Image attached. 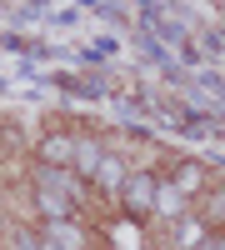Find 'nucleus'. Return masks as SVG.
Instances as JSON below:
<instances>
[{
	"mask_svg": "<svg viewBox=\"0 0 225 250\" xmlns=\"http://www.w3.org/2000/svg\"><path fill=\"white\" fill-rule=\"evenodd\" d=\"M155 170L150 165H140V170H125V180H120V205H125V215H135V220H145L150 215V200H155Z\"/></svg>",
	"mask_w": 225,
	"mask_h": 250,
	"instance_id": "obj_1",
	"label": "nucleus"
},
{
	"mask_svg": "<svg viewBox=\"0 0 225 250\" xmlns=\"http://www.w3.org/2000/svg\"><path fill=\"white\" fill-rule=\"evenodd\" d=\"M70 155H75V135L70 130H45L35 145V160L50 165V170H70Z\"/></svg>",
	"mask_w": 225,
	"mask_h": 250,
	"instance_id": "obj_2",
	"label": "nucleus"
},
{
	"mask_svg": "<svg viewBox=\"0 0 225 250\" xmlns=\"http://www.w3.org/2000/svg\"><path fill=\"white\" fill-rule=\"evenodd\" d=\"M40 190L70 200V210H80V205H85V185H80L75 170H50V165H40Z\"/></svg>",
	"mask_w": 225,
	"mask_h": 250,
	"instance_id": "obj_3",
	"label": "nucleus"
},
{
	"mask_svg": "<svg viewBox=\"0 0 225 250\" xmlns=\"http://www.w3.org/2000/svg\"><path fill=\"white\" fill-rule=\"evenodd\" d=\"M210 180H215V175H210V165H200V160H180V165H175V175H170V185H175L185 200H195Z\"/></svg>",
	"mask_w": 225,
	"mask_h": 250,
	"instance_id": "obj_4",
	"label": "nucleus"
},
{
	"mask_svg": "<svg viewBox=\"0 0 225 250\" xmlns=\"http://www.w3.org/2000/svg\"><path fill=\"white\" fill-rule=\"evenodd\" d=\"M40 235H45L50 245H65V250H85V230H80V225H70L65 215H45V220H40Z\"/></svg>",
	"mask_w": 225,
	"mask_h": 250,
	"instance_id": "obj_5",
	"label": "nucleus"
},
{
	"mask_svg": "<svg viewBox=\"0 0 225 250\" xmlns=\"http://www.w3.org/2000/svg\"><path fill=\"white\" fill-rule=\"evenodd\" d=\"M185 195L175 190L170 180H155V200H150V215H160V220H175V215H185Z\"/></svg>",
	"mask_w": 225,
	"mask_h": 250,
	"instance_id": "obj_6",
	"label": "nucleus"
},
{
	"mask_svg": "<svg viewBox=\"0 0 225 250\" xmlns=\"http://www.w3.org/2000/svg\"><path fill=\"white\" fill-rule=\"evenodd\" d=\"M170 225H175V250H195L200 240H205V235H210V225H205V220H200L195 210H185V215H175Z\"/></svg>",
	"mask_w": 225,
	"mask_h": 250,
	"instance_id": "obj_7",
	"label": "nucleus"
},
{
	"mask_svg": "<svg viewBox=\"0 0 225 250\" xmlns=\"http://www.w3.org/2000/svg\"><path fill=\"white\" fill-rule=\"evenodd\" d=\"M190 210L205 220L210 230H220V220H225V200H220V185H215V180L205 185V190H200V200H190Z\"/></svg>",
	"mask_w": 225,
	"mask_h": 250,
	"instance_id": "obj_8",
	"label": "nucleus"
},
{
	"mask_svg": "<svg viewBox=\"0 0 225 250\" xmlns=\"http://www.w3.org/2000/svg\"><path fill=\"white\" fill-rule=\"evenodd\" d=\"M100 155H105V145H100V140H75L70 170H75L80 180H90V175H95V165H100Z\"/></svg>",
	"mask_w": 225,
	"mask_h": 250,
	"instance_id": "obj_9",
	"label": "nucleus"
},
{
	"mask_svg": "<svg viewBox=\"0 0 225 250\" xmlns=\"http://www.w3.org/2000/svg\"><path fill=\"white\" fill-rule=\"evenodd\" d=\"M95 185H100V190H120V180H125V160H120L115 150H105V155H100V165H95V175H90Z\"/></svg>",
	"mask_w": 225,
	"mask_h": 250,
	"instance_id": "obj_10",
	"label": "nucleus"
},
{
	"mask_svg": "<svg viewBox=\"0 0 225 250\" xmlns=\"http://www.w3.org/2000/svg\"><path fill=\"white\" fill-rule=\"evenodd\" d=\"M0 245H5V250H35L40 240H35L30 230H5V235H0Z\"/></svg>",
	"mask_w": 225,
	"mask_h": 250,
	"instance_id": "obj_11",
	"label": "nucleus"
},
{
	"mask_svg": "<svg viewBox=\"0 0 225 250\" xmlns=\"http://www.w3.org/2000/svg\"><path fill=\"white\" fill-rule=\"evenodd\" d=\"M195 250H225V235H220V230H210V235H205V240H200Z\"/></svg>",
	"mask_w": 225,
	"mask_h": 250,
	"instance_id": "obj_12",
	"label": "nucleus"
},
{
	"mask_svg": "<svg viewBox=\"0 0 225 250\" xmlns=\"http://www.w3.org/2000/svg\"><path fill=\"white\" fill-rule=\"evenodd\" d=\"M0 250H5V245H0Z\"/></svg>",
	"mask_w": 225,
	"mask_h": 250,
	"instance_id": "obj_13",
	"label": "nucleus"
}]
</instances>
